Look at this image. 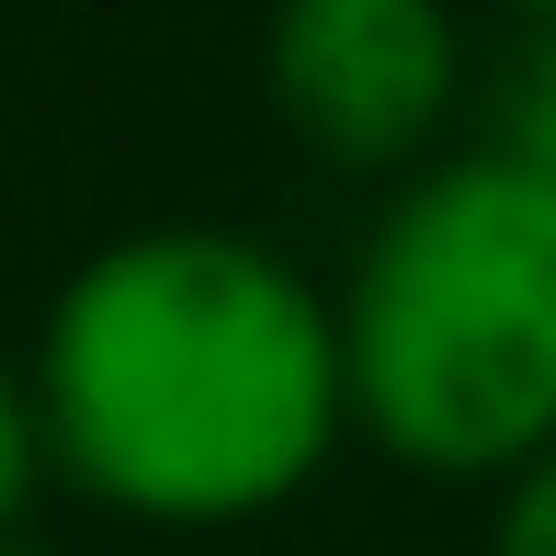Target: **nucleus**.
<instances>
[{
	"instance_id": "1",
	"label": "nucleus",
	"mask_w": 556,
	"mask_h": 556,
	"mask_svg": "<svg viewBox=\"0 0 556 556\" xmlns=\"http://www.w3.org/2000/svg\"><path fill=\"white\" fill-rule=\"evenodd\" d=\"M23 397L46 477L170 534L285 511L352 432L330 295L239 227H137L91 250L46 307Z\"/></svg>"
},
{
	"instance_id": "2",
	"label": "nucleus",
	"mask_w": 556,
	"mask_h": 556,
	"mask_svg": "<svg viewBox=\"0 0 556 556\" xmlns=\"http://www.w3.org/2000/svg\"><path fill=\"white\" fill-rule=\"evenodd\" d=\"M341 420L420 477H511L556 443V193L489 148L375 216L341 307Z\"/></svg>"
},
{
	"instance_id": "3",
	"label": "nucleus",
	"mask_w": 556,
	"mask_h": 556,
	"mask_svg": "<svg viewBox=\"0 0 556 556\" xmlns=\"http://www.w3.org/2000/svg\"><path fill=\"white\" fill-rule=\"evenodd\" d=\"M262 91L330 170H409L466 91L454 0H273Z\"/></svg>"
},
{
	"instance_id": "4",
	"label": "nucleus",
	"mask_w": 556,
	"mask_h": 556,
	"mask_svg": "<svg viewBox=\"0 0 556 556\" xmlns=\"http://www.w3.org/2000/svg\"><path fill=\"white\" fill-rule=\"evenodd\" d=\"M489 160L522 170L534 193H556V23H522L511 58L489 80Z\"/></svg>"
},
{
	"instance_id": "5",
	"label": "nucleus",
	"mask_w": 556,
	"mask_h": 556,
	"mask_svg": "<svg viewBox=\"0 0 556 556\" xmlns=\"http://www.w3.org/2000/svg\"><path fill=\"white\" fill-rule=\"evenodd\" d=\"M46 489V443H35V397H23V375L0 364V545L23 534V511H35Z\"/></svg>"
},
{
	"instance_id": "6",
	"label": "nucleus",
	"mask_w": 556,
	"mask_h": 556,
	"mask_svg": "<svg viewBox=\"0 0 556 556\" xmlns=\"http://www.w3.org/2000/svg\"><path fill=\"white\" fill-rule=\"evenodd\" d=\"M489 556H556V443L534 454V466H511V477H500Z\"/></svg>"
},
{
	"instance_id": "7",
	"label": "nucleus",
	"mask_w": 556,
	"mask_h": 556,
	"mask_svg": "<svg viewBox=\"0 0 556 556\" xmlns=\"http://www.w3.org/2000/svg\"><path fill=\"white\" fill-rule=\"evenodd\" d=\"M500 12H511V23H556V0H500Z\"/></svg>"
}]
</instances>
